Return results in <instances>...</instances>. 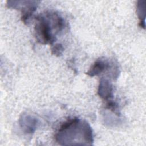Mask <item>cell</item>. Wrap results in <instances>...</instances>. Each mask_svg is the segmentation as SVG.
<instances>
[{
  "label": "cell",
  "instance_id": "obj_1",
  "mask_svg": "<svg viewBox=\"0 0 146 146\" xmlns=\"http://www.w3.org/2000/svg\"><path fill=\"white\" fill-rule=\"evenodd\" d=\"M36 22L34 27L35 36L37 41L42 44H52L56 40V36L52 33L61 31L64 27L63 18L57 13H46L36 17Z\"/></svg>",
  "mask_w": 146,
  "mask_h": 146
},
{
  "label": "cell",
  "instance_id": "obj_2",
  "mask_svg": "<svg viewBox=\"0 0 146 146\" xmlns=\"http://www.w3.org/2000/svg\"><path fill=\"white\" fill-rule=\"evenodd\" d=\"M112 91V86L109 80L102 79L98 88L99 95L104 99L108 100L113 96Z\"/></svg>",
  "mask_w": 146,
  "mask_h": 146
},
{
  "label": "cell",
  "instance_id": "obj_3",
  "mask_svg": "<svg viewBox=\"0 0 146 146\" xmlns=\"http://www.w3.org/2000/svg\"><path fill=\"white\" fill-rule=\"evenodd\" d=\"M110 65L106 60L102 59H98L96 61H95L94 64L91 66L86 74L90 76L98 75L106 69L110 68Z\"/></svg>",
  "mask_w": 146,
  "mask_h": 146
},
{
  "label": "cell",
  "instance_id": "obj_4",
  "mask_svg": "<svg viewBox=\"0 0 146 146\" xmlns=\"http://www.w3.org/2000/svg\"><path fill=\"white\" fill-rule=\"evenodd\" d=\"M64 50L63 47L60 43H56L51 48V53L52 54L59 56L62 54V52Z\"/></svg>",
  "mask_w": 146,
  "mask_h": 146
},
{
  "label": "cell",
  "instance_id": "obj_5",
  "mask_svg": "<svg viewBox=\"0 0 146 146\" xmlns=\"http://www.w3.org/2000/svg\"><path fill=\"white\" fill-rule=\"evenodd\" d=\"M106 108L112 110L117 115H119L118 111V104L115 102H113L112 100H108L106 104Z\"/></svg>",
  "mask_w": 146,
  "mask_h": 146
}]
</instances>
